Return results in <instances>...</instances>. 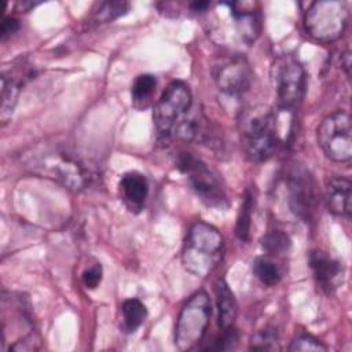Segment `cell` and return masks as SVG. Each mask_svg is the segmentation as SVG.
Here are the masks:
<instances>
[{
    "instance_id": "26",
    "label": "cell",
    "mask_w": 352,
    "mask_h": 352,
    "mask_svg": "<svg viewBox=\"0 0 352 352\" xmlns=\"http://www.w3.org/2000/svg\"><path fill=\"white\" fill-rule=\"evenodd\" d=\"M236 342H238V331L232 326L221 330L220 337L214 341V345L212 348L217 351H230L235 348Z\"/></svg>"
},
{
    "instance_id": "5",
    "label": "cell",
    "mask_w": 352,
    "mask_h": 352,
    "mask_svg": "<svg viewBox=\"0 0 352 352\" xmlns=\"http://www.w3.org/2000/svg\"><path fill=\"white\" fill-rule=\"evenodd\" d=\"M192 96L184 81L175 80L161 94L154 106L153 121L160 136H173L176 129L190 116Z\"/></svg>"
},
{
    "instance_id": "9",
    "label": "cell",
    "mask_w": 352,
    "mask_h": 352,
    "mask_svg": "<svg viewBox=\"0 0 352 352\" xmlns=\"http://www.w3.org/2000/svg\"><path fill=\"white\" fill-rule=\"evenodd\" d=\"M318 143L327 158L348 162L352 158V128L346 111L338 110L324 117L318 126Z\"/></svg>"
},
{
    "instance_id": "20",
    "label": "cell",
    "mask_w": 352,
    "mask_h": 352,
    "mask_svg": "<svg viewBox=\"0 0 352 352\" xmlns=\"http://www.w3.org/2000/svg\"><path fill=\"white\" fill-rule=\"evenodd\" d=\"M254 276L265 286H276L282 279V271L279 265L267 256L256 257L252 265Z\"/></svg>"
},
{
    "instance_id": "25",
    "label": "cell",
    "mask_w": 352,
    "mask_h": 352,
    "mask_svg": "<svg viewBox=\"0 0 352 352\" xmlns=\"http://www.w3.org/2000/svg\"><path fill=\"white\" fill-rule=\"evenodd\" d=\"M290 351H326L327 346L318 338L302 334L292 341V345L289 346Z\"/></svg>"
},
{
    "instance_id": "10",
    "label": "cell",
    "mask_w": 352,
    "mask_h": 352,
    "mask_svg": "<svg viewBox=\"0 0 352 352\" xmlns=\"http://www.w3.org/2000/svg\"><path fill=\"white\" fill-rule=\"evenodd\" d=\"M214 11L226 19L235 36L245 44H252L261 32V14L257 3L223 1L214 4Z\"/></svg>"
},
{
    "instance_id": "2",
    "label": "cell",
    "mask_w": 352,
    "mask_h": 352,
    "mask_svg": "<svg viewBox=\"0 0 352 352\" xmlns=\"http://www.w3.org/2000/svg\"><path fill=\"white\" fill-rule=\"evenodd\" d=\"M224 253V238L220 231L205 221H195L184 239L182 264L190 274L205 278L220 264Z\"/></svg>"
},
{
    "instance_id": "14",
    "label": "cell",
    "mask_w": 352,
    "mask_h": 352,
    "mask_svg": "<svg viewBox=\"0 0 352 352\" xmlns=\"http://www.w3.org/2000/svg\"><path fill=\"white\" fill-rule=\"evenodd\" d=\"M34 76V70L30 65L25 62L11 66V69H3L1 80V104H0V118L3 122H7L12 114V110L16 104L21 87Z\"/></svg>"
},
{
    "instance_id": "15",
    "label": "cell",
    "mask_w": 352,
    "mask_h": 352,
    "mask_svg": "<svg viewBox=\"0 0 352 352\" xmlns=\"http://www.w3.org/2000/svg\"><path fill=\"white\" fill-rule=\"evenodd\" d=\"M324 204L336 216L349 219L351 217V198H352V184L349 179L342 176H331L326 179L324 183Z\"/></svg>"
},
{
    "instance_id": "13",
    "label": "cell",
    "mask_w": 352,
    "mask_h": 352,
    "mask_svg": "<svg viewBox=\"0 0 352 352\" xmlns=\"http://www.w3.org/2000/svg\"><path fill=\"white\" fill-rule=\"evenodd\" d=\"M308 264L318 287L323 293L333 294L341 286L344 279L342 264L329 252L322 249L311 250Z\"/></svg>"
},
{
    "instance_id": "19",
    "label": "cell",
    "mask_w": 352,
    "mask_h": 352,
    "mask_svg": "<svg viewBox=\"0 0 352 352\" xmlns=\"http://www.w3.org/2000/svg\"><path fill=\"white\" fill-rule=\"evenodd\" d=\"M128 10H129V4L126 1H120V0L100 1L95 4L92 14L89 16V22L94 25L107 23L124 15Z\"/></svg>"
},
{
    "instance_id": "17",
    "label": "cell",
    "mask_w": 352,
    "mask_h": 352,
    "mask_svg": "<svg viewBox=\"0 0 352 352\" xmlns=\"http://www.w3.org/2000/svg\"><path fill=\"white\" fill-rule=\"evenodd\" d=\"M216 298H217V324L219 327L228 329L234 326L236 318V300L224 279H219L216 285Z\"/></svg>"
},
{
    "instance_id": "27",
    "label": "cell",
    "mask_w": 352,
    "mask_h": 352,
    "mask_svg": "<svg viewBox=\"0 0 352 352\" xmlns=\"http://www.w3.org/2000/svg\"><path fill=\"white\" fill-rule=\"evenodd\" d=\"M102 267L100 264H95L87 270H84L82 275H81V280L82 285L87 289H96L102 280Z\"/></svg>"
},
{
    "instance_id": "7",
    "label": "cell",
    "mask_w": 352,
    "mask_h": 352,
    "mask_svg": "<svg viewBox=\"0 0 352 352\" xmlns=\"http://www.w3.org/2000/svg\"><path fill=\"white\" fill-rule=\"evenodd\" d=\"M176 166L188 177L191 188L205 205L216 209L228 208L230 201L226 190L217 175L204 161L191 153L182 151L176 157Z\"/></svg>"
},
{
    "instance_id": "22",
    "label": "cell",
    "mask_w": 352,
    "mask_h": 352,
    "mask_svg": "<svg viewBox=\"0 0 352 352\" xmlns=\"http://www.w3.org/2000/svg\"><path fill=\"white\" fill-rule=\"evenodd\" d=\"M260 245L267 253L280 254L290 249L292 239L282 230H271L261 238Z\"/></svg>"
},
{
    "instance_id": "29",
    "label": "cell",
    "mask_w": 352,
    "mask_h": 352,
    "mask_svg": "<svg viewBox=\"0 0 352 352\" xmlns=\"http://www.w3.org/2000/svg\"><path fill=\"white\" fill-rule=\"evenodd\" d=\"M210 6L212 4L209 1H204V0H195L188 4L190 10L194 12H206L210 10Z\"/></svg>"
},
{
    "instance_id": "21",
    "label": "cell",
    "mask_w": 352,
    "mask_h": 352,
    "mask_svg": "<svg viewBox=\"0 0 352 352\" xmlns=\"http://www.w3.org/2000/svg\"><path fill=\"white\" fill-rule=\"evenodd\" d=\"M254 206V195L250 190H246L242 205L236 217V226L235 232L241 241L249 239V231H250V220H252V212Z\"/></svg>"
},
{
    "instance_id": "11",
    "label": "cell",
    "mask_w": 352,
    "mask_h": 352,
    "mask_svg": "<svg viewBox=\"0 0 352 352\" xmlns=\"http://www.w3.org/2000/svg\"><path fill=\"white\" fill-rule=\"evenodd\" d=\"M286 190L290 210L301 220L312 219L318 202L316 183L311 173L301 165H294L286 177Z\"/></svg>"
},
{
    "instance_id": "6",
    "label": "cell",
    "mask_w": 352,
    "mask_h": 352,
    "mask_svg": "<svg viewBox=\"0 0 352 352\" xmlns=\"http://www.w3.org/2000/svg\"><path fill=\"white\" fill-rule=\"evenodd\" d=\"M212 315V304L206 292L194 293L180 309L175 327V345L188 351L202 341Z\"/></svg>"
},
{
    "instance_id": "23",
    "label": "cell",
    "mask_w": 352,
    "mask_h": 352,
    "mask_svg": "<svg viewBox=\"0 0 352 352\" xmlns=\"http://www.w3.org/2000/svg\"><path fill=\"white\" fill-rule=\"evenodd\" d=\"M157 78L153 74H139L131 87V96L133 102L143 103L148 100L155 92Z\"/></svg>"
},
{
    "instance_id": "12",
    "label": "cell",
    "mask_w": 352,
    "mask_h": 352,
    "mask_svg": "<svg viewBox=\"0 0 352 352\" xmlns=\"http://www.w3.org/2000/svg\"><path fill=\"white\" fill-rule=\"evenodd\" d=\"M213 78L220 92L231 98H238L250 88L253 70L245 56L232 54L220 58L214 65Z\"/></svg>"
},
{
    "instance_id": "4",
    "label": "cell",
    "mask_w": 352,
    "mask_h": 352,
    "mask_svg": "<svg viewBox=\"0 0 352 352\" xmlns=\"http://www.w3.org/2000/svg\"><path fill=\"white\" fill-rule=\"evenodd\" d=\"M349 11L345 1L319 0L308 6L304 14V29L318 43L337 41L348 23Z\"/></svg>"
},
{
    "instance_id": "3",
    "label": "cell",
    "mask_w": 352,
    "mask_h": 352,
    "mask_svg": "<svg viewBox=\"0 0 352 352\" xmlns=\"http://www.w3.org/2000/svg\"><path fill=\"white\" fill-rule=\"evenodd\" d=\"M279 113L271 110L249 114L242 124V144L246 157L253 162L270 160L286 140L280 131Z\"/></svg>"
},
{
    "instance_id": "24",
    "label": "cell",
    "mask_w": 352,
    "mask_h": 352,
    "mask_svg": "<svg viewBox=\"0 0 352 352\" xmlns=\"http://www.w3.org/2000/svg\"><path fill=\"white\" fill-rule=\"evenodd\" d=\"M250 349L253 351H274L278 349V331L274 327H265L257 331L250 340Z\"/></svg>"
},
{
    "instance_id": "16",
    "label": "cell",
    "mask_w": 352,
    "mask_h": 352,
    "mask_svg": "<svg viewBox=\"0 0 352 352\" xmlns=\"http://www.w3.org/2000/svg\"><path fill=\"white\" fill-rule=\"evenodd\" d=\"M118 188L124 204L131 212L138 213L143 209L148 195V183L144 175L135 170L124 173L120 179Z\"/></svg>"
},
{
    "instance_id": "28",
    "label": "cell",
    "mask_w": 352,
    "mask_h": 352,
    "mask_svg": "<svg viewBox=\"0 0 352 352\" xmlns=\"http://www.w3.org/2000/svg\"><path fill=\"white\" fill-rule=\"evenodd\" d=\"M19 29V21L15 16H4L1 21V28H0V34L1 40H7L11 37L16 30Z\"/></svg>"
},
{
    "instance_id": "1",
    "label": "cell",
    "mask_w": 352,
    "mask_h": 352,
    "mask_svg": "<svg viewBox=\"0 0 352 352\" xmlns=\"http://www.w3.org/2000/svg\"><path fill=\"white\" fill-rule=\"evenodd\" d=\"M26 166L41 177L51 179L72 191L84 190L92 179L89 168L63 147H44L28 154Z\"/></svg>"
},
{
    "instance_id": "30",
    "label": "cell",
    "mask_w": 352,
    "mask_h": 352,
    "mask_svg": "<svg viewBox=\"0 0 352 352\" xmlns=\"http://www.w3.org/2000/svg\"><path fill=\"white\" fill-rule=\"evenodd\" d=\"M342 58H344V59H341V65L344 66L345 73H346V76L349 77V66H351V55H349V51H345V54H342Z\"/></svg>"
},
{
    "instance_id": "8",
    "label": "cell",
    "mask_w": 352,
    "mask_h": 352,
    "mask_svg": "<svg viewBox=\"0 0 352 352\" xmlns=\"http://www.w3.org/2000/svg\"><path fill=\"white\" fill-rule=\"evenodd\" d=\"M272 82L279 99V107L294 110L305 94L307 77L301 62L293 55L278 56L271 67Z\"/></svg>"
},
{
    "instance_id": "18",
    "label": "cell",
    "mask_w": 352,
    "mask_h": 352,
    "mask_svg": "<svg viewBox=\"0 0 352 352\" xmlns=\"http://www.w3.org/2000/svg\"><path fill=\"white\" fill-rule=\"evenodd\" d=\"M122 324L121 329L125 333H135L147 316V309L139 298H128L121 305Z\"/></svg>"
}]
</instances>
